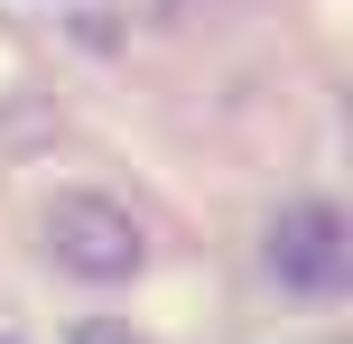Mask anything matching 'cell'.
<instances>
[{
  "instance_id": "6da1fadb",
  "label": "cell",
  "mask_w": 353,
  "mask_h": 344,
  "mask_svg": "<svg viewBox=\"0 0 353 344\" xmlns=\"http://www.w3.org/2000/svg\"><path fill=\"white\" fill-rule=\"evenodd\" d=\"M47 242H56V261H74L84 279L140 270V223H130L121 205H93V196H56L47 205Z\"/></svg>"
},
{
  "instance_id": "7a4b0ae2",
  "label": "cell",
  "mask_w": 353,
  "mask_h": 344,
  "mask_svg": "<svg viewBox=\"0 0 353 344\" xmlns=\"http://www.w3.org/2000/svg\"><path fill=\"white\" fill-rule=\"evenodd\" d=\"M344 223L325 214V205H298V214H279V233H270V270L288 279V289H344Z\"/></svg>"
}]
</instances>
